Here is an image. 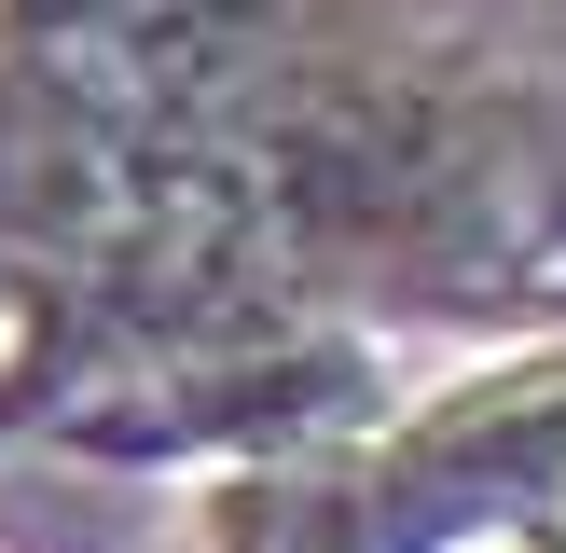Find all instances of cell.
I'll list each match as a JSON object with an SVG mask.
<instances>
[]
</instances>
